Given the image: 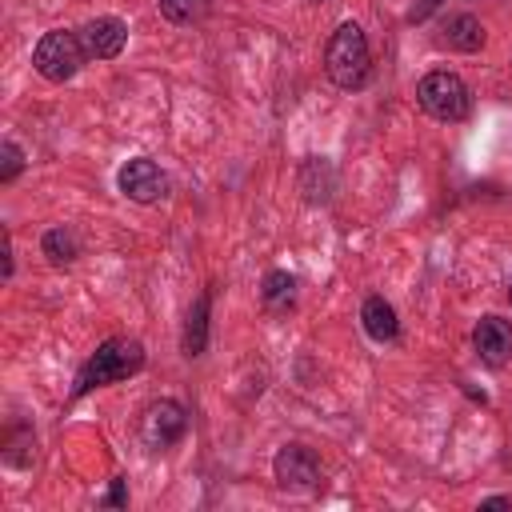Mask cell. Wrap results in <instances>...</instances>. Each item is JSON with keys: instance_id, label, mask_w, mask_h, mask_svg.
<instances>
[{"instance_id": "21", "label": "cell", "mask_w": 512, "mask_h": 512, "mask_svg": "<svg viewBox=\"0 0 512 512\" xmlns=\"http://www.w3.org/2000/svg\"><path fill=\"white\" fill-rule=\"evenodd\" d=\"M316 4H320V0H316Z\"/></svg>"}, {"instance_id": "5", "label": "cell", "mask_w": 512, "mask_h": 512, "mask_svg": "<svg viewBox=\"0 0 512 512\" xmlns=\"http://www.w3.org/2000/svg\"><path fill=\"white\" fill-rule=\"evenodd\" d=\"M188 432V412L176 400H152L140 416V440L148 452H168Z\"/></svg>"}, {"instance_id": "20", "label": "cell", "mask_w": 512, "mask_h": 512, "mask_svg": "<svg viewBox=\"0 0 512 512\" xmlns=\"http://www.w3.org/2000/svg\"><path fill=\"white\" fill-rule=\"evenodd\" d=\"M508 300H512V284H508Z\"/></svg>"}, {"instance_id": "16", "label": "cell", "mask_w": 512, "mask_h": 512, "mask_svg": "<svg viewBox=\"0 0 512 512\" xmlns=\"http://www.w3.org/2000/svg\"><path fill=\"white\" fill-rule=\"evenodd\" d=\"M20 172H24V152L16 140H4L0 144V184H12Z\"/></svg>"}, {"instance_id": "12", "label": "cell", "mask_w": 512, "mask_h": 512, "mask_svg": "<svg viewBox=\"0 0 512 512\" xmlns=\"http://www.w3.org/2000/svg\"><path fill=\"white\" fill-rule=\"evenodd\" d=\"M208 308H212V292H200L188 308V320H184V356H200L204 344H208Z\"/></svg>"}, {"instance_id": "4", "label": "cell", "mask_w": 512, "mask_h": 512, "mask_svg": "<svg viewBox=\"0 0 512 512\" xmlns=\"http://www.w3.org/2000/svg\"><path fill=\"white\" fill-rule=\"evenodd\" d=\"M416 104H420L432 120L456 124V120H468V112H472V92H468V84H464L456 72L436 68V72L420 76V84H416Z\"/></svg>"}, {"instance_id": "13", "label": "cell", "mask_w": 512, "mask_h": 512, "mask_svg": "<svg viewBox=\"0 0 512 512\" xmlns=\"http://www.w3.org/2000/svg\"><path fill=\"white\" fill-rule=\"evenodd\" d=\"M260 300H264L268 312H288V308L296 304V276L284 272V268L268 272L264 284H260Z\"/></svg>"}, {"instance_id": "3", "label": "cell", "mask_w": 512, "mask_h": 512, "mask_svg": "<svg viewBox=\"0 0 512 512\" xmlns=\"http://www.w3.org/2000/svg\"><path fill=\"white\" fill-rule=\"evenodd\" d=\"M88 64V52H84V40L76 28H52L36 40L32 48V68L48 80V84H64L72 80L80 68Z\"/></svg>"}, {"instance_id": "19", "label": "cell", "mask_w": 512, "mask_h": 512, "mask_svg": "<svg viewBox=\"0 0 512 512\" xmlns=\"http://www.w3.org/2000/svg\"><path fill=\"white\" fill-rule=\"evenodd\" d=\"M480 508H512V500L508 496H488V500H480Z\"/></svg>"}, {"instance_id": "14", "label": "cell", "mask_w": 512, "mask_h": 512, "mask_svg": "<svg viewBox=\"0 0 512 512\" xmlns=\"http://www.w3.org/2000/svg\"><path fill=\"white\" fill-rule=\"evenodd\" d=\"M40 252L48 256V264L60 268V264H72L80 256V240H76L72 228H48L44 240H40Z\"/></svg>"}, {"instance_id": "10", "label": "cell", "mask_w": 512, "mask_h": 512, "mask_svg": "<svg viewBox=\"0 0 512 512\" xmlns=\"http://www.w3.org/2000/svg\"><path fill=\"white\" fill-rule=\"evenodd\" d=\"M360 324L364 332L376 340V344H392L400 336V320H396V308L384 300V296H368L360 304Z\"/></svg>"}, {"instance_id": "11", "label": "cell", "mask_w": 512, "mask_h": 512, "mask_svg": "<svg viewBox=\"0 0 512 512\" xmlns=\"http://www.w3.org/2000/svg\"><path fill=\"white\" fill-rule=\"evenodd\" d=\"M452 52H480L484 48V24L472 12H456L444 20V36H440Z\"/></svg>"}, {"instance_id": "18", "label": "cell", "mask_w": 512, "mask_h": 512, "mask_svg": "<svg viewBox=\"0 0 512 512\" xmlns=\"http://www.w3.org/2000/svg\"><path fill=\"white\" fill-rule=\"evenodd\" d=\"M436 8H440V0H420V4L408 12V24H424V20H428Z\"/></svg>"}, {"instance_id": "2", "label": "cell", "mask_w": 512, "mask_h": 512, "mask_svg": "<svg viewBox=\"0 0 512 512\" xmlns=\"http://www.w3.org/2000/svg\"><path fill=\"white\" fill-rule=\"evenodd\" d=\"M324 72L336 88L344 92H360L372 76V52H368V36L356 20L336 24V32L324 44Z\"/></svg>"}, {"instance_id": "1", "label": "cell", "mask_w": 512, "mask_h": 512, "mask_svg": "<svg viewBox=\"0 0 512 512\" xmlns=\"http://www.w3.org/2000/svg\"><path fill=\"white\" fill-rule=\"evenodd\" d=\"M144 368V344L132 340V336H108L76 372L72 380V400L88 396L92 388H108V384H120L128 376H136Z\"/></svg>"}, {"instance_id": "17", "label": "cell", "mask_w": 512, "mask_h": 512, "mask_svg": "<svg viewBox=\"0 0 512 512\" xmlns=\"http://www.w3.org/2000/svg\"><path fill=\"white\" fill-rule=\"evenodd\" d=\"M104 504H108V508H124V504H128V488H124V476H116V480H112V488H108Z\"/></svg>"}, {"instance_id": "15", "label": "cell", "mask_w": 512, "mask_h": 512, "mask_svg": "<svg viewBox=\"0 0 512 512\" xmlns=\"http://www.w3.org/2000/svg\"><path fill=\"white\" fill-rule=\"evenodd\" d=\"M156 8H160V16L168 24L188 28V24H200L212 12V0H156Z\"/></svg>"}, {"instance_id": "9", "label": "cell", "mask_w": 512, "mask_h": 512, "mask_svg": "<svg viewBox=\"0 0 512 512\" xmlns=\"http://www.w3.org/2000/svg\"><path fill=\"white\" fill-rule=\"evenodd\" d=\"M472 348L480 356V364L488 368H504L512 360V324L500 316H484L472 328Z\"/></svg>"}, {"instance_id": "7", "label": "cell", "mask_w": 512, "mask_h": 512, "mask_svg": "<svg viewBox=\"0 0 512 512\" xmlns=\"http://www.w3.org/2000/svg\"><path fill=\"white\" fill-rule=\"evenodd\" d=\"M116 184H120V192H124L128 200H136V204H156V200L168 196V176H164L160 164L148 160V156L128 160V164L120 168Z\"/></svg>"}, {"instance_id": "8", "label": "cell", "mask_w": 512, "mask_h": 512, "mask_svg": "<svg viewBox=\"0 0 512 512\" xmlns=\"http://www.w3.org/2000/svg\"><path fill=\"white\" fill-rule=\"evenodd\" d=\"M76 32L84 40L88 60H116L124 52V44H128V24L120 16H96V20L80 24Z\"/></svg>"}, {"instance_id": "6", "label": "cell", "mask_w": 512, "mask_h": 512, "mask_svg": "<svg viewBox=\"0 0 512 512\" xmlns=\"http://www.w3.org/2000/svg\"><path fill=\"white\" fill-rule=\"evenodd\" d=\"M272 476L284 492H312L320 488V460L304 444H284L272 460Z\"/></svg>"}]
</instances>
